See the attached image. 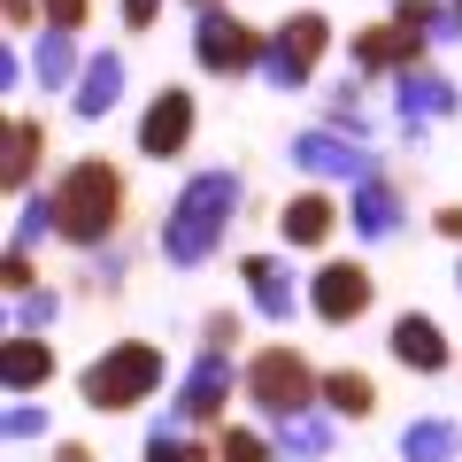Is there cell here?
I'll return each mask as SVG.
<instances>
[{"instance_id":"1","label":"cell","mask_w":462,"mask_h":462,"mask_svg":"<svg viewBox=\"0 0 462 462\" xmlns=\"http://www.w3.org/2000/svg\"><path fill=\"white\" fill-rule=\"evenodd\" d=\"M231 216H239V178H231V170H200V178H185V193L170 200V216H162V254L178 270L208 263V254L224 247Z\"/></svg>"},{"instance_id":"2","label":"cell","mask_w":462,"mask_h":462,"mask_svg":"<svg viewBox=\"0 0 462 462\" xmlns=\"http://www.w3.org/2000/svg\"><path fill=\"white\" fill-rule=\"evenodd\" d=\"M116 224H124V170L100 162V154L69 162L62 178H54V239H69V247H100Z\"/></svg>"},{"instance_id":"3","label":"cell","mask_w":462,"mask_h":462,"mask_svg":"<svg viewBox=\"0 0 462 462\" xmlns=\"http://www.w3.org/2000/svg\"><path fill=\"white\" fill-rule=\"evenodd\" d=\"M162 385V346H147V339H116L108 355H93L85 363V409H100V416H124V409H139V401Z\"/></svg>"},{"instance_id":"4","label":"cell","mask_w":462,"mask_h":462,"mask_svg":"<svg viewBox=\"0 0 462 462\" xmlns=\"http://www.w3.org/2000/svg\"><path fill=\"white\" fill-rule=\"evenodd\" d=\"M247 401L254 409H270L285 424V416H309V401H324V378H316V363L300 355V346H263V355H247Z\"/></svg>"},{"instance_id":"5","label":"cell","mask_w":462,"mask_h":462,"mask_svg":"<svg viewBox=\"0 0 462 462\" xmlns=\"http://www.w3.org/2000/svg\"><path fill=\"white\" fill-rule=\"evenodd\" d=\"M324 47H331V23L316 16V8H293V16L270 32L263 78H270V85H285V93H300V85L316 78V62H324Z\"/></svg>"},{"instance_id":"6","label":"cell","mask_w":462,"mask_h":462,"mask_svg":"<svg viewBox=\"0 0 462 462\" xmlns=\"http://www.w3.org/2000/svg\"><path fill=\"white\" fill-rule=\"evenodd\" d=\"M193 54H200V69H208V78H247V69L270 54V39L254 32V23L224 16V8H208V16L193 23Z\"/></svg>"},{"instance_id":"7","label":"cell","mask_w":462,"mask_h":462,"mask_svg":"<svg viewBox=\"0 0 462 462\" xmlns=\"http://www.w3.org/2000/svg\"><path fill=\"white\" fill-rule=\"evenodd\" d=\"M285 154H293L300 178H324V185H370V147L363 139H346V132H293L285 139Z\"/></svg>"},{"instance_id":"8","label":"cell","mask_w":462,"mask_h":462,"mask_svg":"<svg viewBox=\"0 0 462 462\" xmlns=\"http://www.w3.org/2000/svg\"><path fill=\"white\" fill-rule=\"evenodd\" d=\"M193 124H200L193 93H185V85H162V93L147 100V116H139V154H147V162L185 154V147H193Z\"/></svg>"},{"instance_id":"9","label":"cell","mask_w":462,"mask_h":462,"mask_svg":"<svg viewBox=\"0 0 462 462\" xmlns=\"http://www.w3.org/2000/svg\"><path fill=\"white\" fill-rule=\"evenodd\" d=\"M424 47H431V32L424 23H378V32H363L355 39V69H370V78H385V69H393V78H409V69H424Z\"/></svg>"},{"instance_id":"10","label":"cell","mask_w":462,"mask_h":462,"mask_svg":"<svg viewBox=\"0 0 462 462\" xmlns=\"http://www.w3.org/2000/svg\"><path fill=\"white\" fill-rule=\"evenodd\" d=\"M370 293H378V285H370L363 263H324V270H316V285H309V309L324 316L331 331H346L355 316L370 309Z\"/></svg>"},{"instance_id":"11","label":"cell","mask_w":462,"mask_h":462,"mask_svg":"<svg viewBox=\"0 0 462 462\" xmlns=\"http://www.w3.org/2000/svg\"><path fill=\"white\" fill-rule=\"evenodd\" d=\"M239 278H247L254 309H263L270 324H293V309H300V285H293V263H278V254H247V263H239Z\"/></svg>"},{"instance_id":"12","label":"cell","mask_w":462,"mask_h":462,"mask_svg":"<svg viewBox=\"0 0 462 462\" xmlns=\"http://www.w3.org/2000/svg\"><path fill=\"white\" fill-rule=\"evenodd\" d=\"M224 401H231V355H200L185 393H178V424H216Z\"/></svg>"},{"instance_id":"13","label":"cell","mask_w":462,"mask_h":462,"mask_svg":"<svg viewBox=\"0 0 462 462\" xmlns=\"http://www.w3.org/2000/svg\"><path fill=\"white\" fill-rule=\"evenodd\" d=\"M47 154V124L39 116H8V132H0V193H23Z\"/></svg>"},{"instance_id":"14","label":"cell","mask_w":462,"mask_h":462,"mask_svg":"<svg viewBox=\"0 0 462 462\" xmlns=\"http://www.w3.org/2000/svg\"><path fill=\"white\" fill-rule=\"evenodd\" d=\"M0 385H8V393L54 385V346L39 339V331H8V346H0Z\"/></svg>"},{"instance_id":"15","label":"cell","mask_w":462,"mask_h":462,"mask_svg":"<svg viewBox=\"0 0 462 462\" xmlns=\"http://www.w3.org/2000/svg\"><path fill=\"white\" fill-rule=\"evenodd\" d=\"M393 363H401V370H424V378H439V370L455 363L447 339H439V324H431L424 309H409V316L393 324Z\"/></svg>"},{"instance_id":"16","label":"cell","mask_w":462,"mask_h":462,"mask_svg":"<svg viewBox=\"0 0 462 462\" xmlns=\"http://www.w3.org/2000/svg\"><path fill=\"white\" fill-rule=\"evenodd\" d=\"M116 100H124V54H93V62H85V78L69 85V108H78L85 124H100Z\"/></svg>"},{"instance_id":"17","label":"cell","mask_w":462,"mask_h":462,"mask_svg":"<svg viewBox=\"0 0 462 462\" xmlns=\"http://www.w3.org/2000/svg\"><path fill=\"white\" fill-rule=\"evenodd\" d=\"M393 108L409 116V124H439V116H455V85H447L439 69H409V78L393 85Z\"/></svg>"},{"instance_id":"18","label":"cell","mask_w":462,"mask_h":462,"mask_svg":"<svg viewBox=\"0 0 462 462\" xmlns=\"http://www.w3.org/2000/svg\"><path fill=\"white\" fill-rule=\"evenodd\" d=\"M278 231H285V247H324L331 231H339V208L324 193H300V200L278 208Z\"/></svg>"},{"instance_id":"19","label":"cell","mask_w":462,"mask_h":462,"mask_svg":"<svg viewBox=\"0 0 462 462\" xmlns=\"http://www.w3.org/2000/svg\"><path fill=\"white\" fill-rule=\"evenodd\" d=\"M401 231V193L393 185H355V239H393Z\"/></svg>"},{"instance_id":"20","label":"cell","mask_w":462,"mask_h":462,"mask_svg":"<svg viewBox=\"0 0 462 462\" xmlns=\"http://www.w3.org/2000/svg\"><path fill=\"white\" fill-rule=\"evenodd\" d=\"M324 409L363 424V416L378 409V385H370V370H324Z\"/></svg>"},{"instance_id":"21","label":"cell","mask_w":462,"mask_h":462,"mask_svg":"<svg viewBox=\"0 0 462 462\" xmlns=\"http://www.w3.org/2000/svg\"><path fill=\"white\" fill-rule=\"evenodd\" d=\"M455 447H462V431L447 424V416H416V424L401 431V455L409 462H455Z\"/></svg>"},{"instance_id":"22","label":"cell","mask_w":462,"mask_h":462,"mask_svg":"<svg viewBox=\"0 0 462 462\" xmlns=\"http://www.w3.org/2000/svg\"><path fill=\"white\" fill-rule=\"evenodd\" d=\"M32 69H39V85H69V78H85V62H78V39H69V32H39Z\"/></svg>"},{"instance_id":"23","label":"cell","mask_w":462,"mask_h":462,"mask_svg":"<svg viewBox=\"0 0 462 462\" xmlns=\"http://www.w3.org/2000/svg\"><path fill=\"white\" fill-rule=\"evenodd\" d=\"M54 231V193H39V200H23V216H16V231H8V254H32L39 239Z\"/></svg>"},{"instance_id":"24","label":"cell","mask_w":462,"mask_h":462,"mask_svg":"<svg viewBox=\"0 0 462 462\" xmlns=\"http://www.w3.org/2000/svg\"><path fill=\"white\" fill-rule=\"evenodd\" d=\"M285 455H300V462L331 455V424L324 416H285Z\"/></svg>"},{"instance_id":"25","label":"cell","mask_w":462,"mask_h":462,"mask_svg":"<svg viewBox=\"0 0 462 462\" xmlns=\"http://www.w3.org/2000/svg\"><path fill=\"white\" fill-rule=\"evenodd\" d=\"M278 447L263 439V431H247V424H224L216 431V462H270Z\"/></svg>"},{"instance_id":"26","label":"cell","mask_w":462,"mask_h":462,"mask_svg":"<svg viewBox=\"0 0 462 462\" xmlns=\"http://www.w3.org/2000/svg\"><path fill=\"white\" fill-rule=\"evenodd\" d=\"M54 309H62V300H54L47 285H32V293H16V309H8V324H16V331H39V324H54Z\"/></svg>"},{"instance_id":"27","label":"cell","mask_w":462,"mask_h":462,"mask_svg":"<svg viewBox=\"0 0 462 462\" xmlns=\"http://www.w3.org/2000/svg\"><path fill=\"white\" fill-rule=\"evenodd\" d=\"M147 462H200V447L185 439V431H170V424H162V431L147 439Z\"/></svg>"},{"instance_id":"28","label":"cell","mask_w":462,"mask_h":462,"mask_svg":"<svg viewBox=\"0 0 462 462\" xmlns=\"http://www.w3.org/2000/svg\"><path fill=\"white\" fill-rule=\"evenodd\" d=\"M39 16H47V32H78L93 16V0H39Z\"/></svg>"},{"instance_id":"29","label":"cell","mask_w":462,"mask_h":462,"mask_svg":"<svg viewBox=\"0 0 462 462\" xmlns=\"http://www.w3.org/2000/svg\"><path fill=\"white\" fill-rule=\"evenodd\" d=\"M0 431H8V439H39V431H47V409H32V401H16Z\"/></svg>"},{"instance_id":"30","label":"cell","mask_w":462,"mask_h":462,"mask_svg":"<svg viewBox=\"0 0 462 462\" xmlns=\"http://www.w3.org/2000/svg\"><path fill=\"white\" fill-rule=\"evenodd\" d=\"M200 339H208V355H231V346H239V324H231V309H216L208 324H200Z\"/></svg>"},{"instance_id":"31","label":"cell","mask_w":462,"mask_h":462,"mask_svg":"<svg viewBox=\"0 0 462 462\" xmlns=\"http://www.w3.org/2000/svg\"><path fill=\"white\" fill-rule=\"evenodd\" d=\"M431 39H462V0H431Z\"/></svg>"},{"instance_id":"32","label":"cell","mask_w":462,"mask_h":462,"mask_svg":"<svg viewBox=\"0 0 462 462\" xmlns=\"http://www.w3.org/2000/svg\"><path fill=\"white\" fill-rule=\"evenodd\" d=\"M0 16H8V32H23V23H47V16H39V0H0Z\"/></svg>"},{"instance_id":"33","label":"cell","mask_w":462,"mask_h":462,"mask_svg":"<svg viewBox=\"0 0 462 462\" xmlns=\"http://www.w3.org/2000/svg\"><path fill=\"white\" fill-rule=\"evenodd\" d=\"M331 116H339V124H355V139H363V93H331Z\"/></svg>"},{"instance_id":"34","label":"cell","mask_w":462,"mask_h":462,"mask_svg":"<svg viewBox=\"0 0 462 462\" xmlns=\"http://www.w3.org/2000/svg\"><path fill=\"white\" fill-rule=\"evenodd\" d=\"M154 16H162V0H124V23H132V32H147Z\"/></svg>"},{"instance_id":"35","label":"cell","mask_w":462,"mask_h":462,"mask_svg":"<svg viewBox=\"0 0 462 462\" xmlns=\"http://www.w3.org/2000/svg\"><path fill=\"white\" fill-rule=\"evenodd\" d=\"M431 224H439V239H462V208H439Z\"/></svg>"},{"instance_id":"36","label":"cell","mask_w":462,"mask_h":462,"mask_svg":"<svg viewBox=\"0 0 462 462\" xmlns=\"http://www.w3.org/2000/svg\"><path fill=\"white\" fill-rule=\"evenodd\" d=\"M54 462H93V447H78V439H69V447H54Z\"/></svg>"},{"instance_id":"37","label":"cell","mask_w":462,"mask_h":462,"mask_svg":"<svg viewBox=\"0 0 462 462\" xmlns=\"http://www.w3.org/2000/svg\"><path fill=\"white\" fill-rule=\"evenodd\" d=\"M193 8H200V16H208V8H224V0H193Z\"/></svg>"},{"instance_id":"38","label":"cell","mask_w":462,"mask_h":462,"mask_svg":"<svg viewBox=\"0 0 462 462\" xmlns=\"http://www.w3.org/2000/svg\"><path fill=\"white\" fill-rule=\"evenodd\" d=\"M455 285H462V263H455Z\"/></svg>"}]
</instances>
